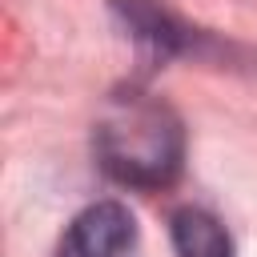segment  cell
<instances>
[{
	"label": "cell",
	"mask_w": 257,
	"mask_h": 257,
	"mask_svg": "<svg viewBox=\"0 0 257 257\" xmlns=\"http://www.w3.org/2000/svg\"><path fill=\"white\" fill-rule=\"evenodd\" d=\"M100 169L128 189H165L181 177L185 165V128L177 112L149 92H120L104 104V116L92 133Z\"/></svg>",
	"instance_id": "1"
},
{
	"label": "cell",
	"mask_w": 257,
	"mask_h": 257,
	"mask_svg": "<svg viewBox=\"0 0 257 257\" xmlns=\"http://www.w3.org/2000/svg\"><path fill=\"white\" fill-rule=\"evenodd\" d=\"M56 257H137V221L120 201H96L72 217Z\"/></svg>",
	"instance_id": "2"
},
{
	"label": "cell",
	"mask_w": 257,
	"mask_h": 257,
	"mask_svg": "<svg viewBox=\"0 0 257 257\" xmlns=\"http://www.w3.org/2000/svg\"><path fill=\"white\" fill-rule=\"evenodd\" d=\"M112 12L124 24V32L133 36V44L157 64L173 60V56H189L201 44V32H193L161 0H112Z\"/></svg>",
	"instance_id": "3"
},
{
	"label": "cell",
	"mask_w": 257,
	"mask_h": 257,
	"mask_svg": "<svg viewBox=\"0 0 257 257\" xmlns=\"http://www.w3.org/2000/svg\"><path fill=\"white\" fill-rule=\"evenodd\" d=\"M169 233H173L177 257H233V237L209 209H197V205L177 209L169 221Z\"/></svg>",
	"instance_id": "4"
}]
</instances>
